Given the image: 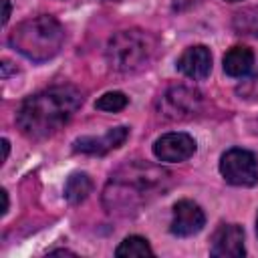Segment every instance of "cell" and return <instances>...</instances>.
Returning a JSON list of instances; mask_svg holds the SVG:
<instances>
[{
  "label": "cell",
  "mask_w": 258,
  "mask_h": 258,
  "mask_svg": "<svg viewBox=\"0 0 258 258\" xmlns=\"http://www.w3.org/2000/svg\"><path fill=\"white\" fill-rule=\"evenodd\" d=\"M210 254L216 258H242L244 248V230L238 224H220L212 236Z\"/></svg>",
  "instance_id": "obj_9"
},
{
  "label": "cell",
  "mask_w": 258,
  "mask_h": 258,
  "mask_svg": "<svg viewBox=\"0 0 258 258\" xmlns=\"http://www.w3.org/2000/svg\"><path fill=\"white\" fill-rule=\"evenodd\" d=\"M2 149H4V161L8 159V153H10V143L8 139H2Z\"/></svg>",
  "instance_id": "obj_20"
},
{
  "label": "cell",
  "mask_w": 258,
  "mask_h": 258,
  "mask_svg": "<svg viewBox=\"0 0 258 258\" xmlns=\"http://www.w3.org/2000/svg\"><path fill=\"white\" fill-rule=\"evenodd\" d=\"M177 71L194 81H204L212 73V52L206 44L187 46L177 58Z\"/></svg>",
  "instance_id": "obj_11"
},
{
  "label": "cell",
  "mask_w": 258,
  "mask_h": 258,
  "mask_svg": "<svg viewBox=\"0 0 258 258\" xmlns=\"http://www.w3.org/2000/svg\"><path fill=\"white\" fill-rule=\"evenodd\" d=\"M204 226H206V214L196 202H191V200L175 202L173 212H171V224H169V232L173 236L189 238V236L198 234Z\"/></svg>",
  "instance_id": "obj_8"
},
{
  "label": "cell",
  "mask_w": 258,
  "mask_h": 258,
  "mask_svg": "<svg viewBox=\"0 0 258 258\" xmlns=\"http://www.w3.org/2000/svg\"><path fill=\"white\" fill-rule=\"evenodd\" d=\"M236 93L246 99V101H258V73H254L248 81H244L242 85H238Z\"/></svg>",
  "instance_id": "obj_16"
},
{
  "label": "cell",
  "mask_w": 258,
  "mask_h": 258,
  "mask_svg": "<svg viewBox=\"0 0 258 258\" xmlns=\"http://www.w3.org/2000/svg\"><path fill=\"white\" fill-rule=\"evenodd\" d=\"M155 50H157V40L153 34L141 28H127L109 38L105 56L113 71L135 73L151 62Z\"/></svg>",
  "instance_id": "obj_4"
},
{
  "label": "cell",
  "mask_w": 258,
  "mask_h": 258,
  "mask_svg": "<svg viewBox=\"0 0 258 258\" xmlns=\"http://www.w3.org/2000/svg\"><path fill=\"white\" fill-rule=\"evenodd\" d=\"M129 137V127L119 125L109 129L107 133H103L101 137H79L73 141V151L75 153H87V155H105L117 147H121Z\"/></svg>",
  "instance_id": "obj_10"
},
{
  "label": "cell",
  "mask_w": 258,
  "mask_h": 258,
  "mask_svg": "<svg viewBox=\"0 0 258 258\" xmlns=\"http://www.w3.org/2000/svg\"><path fill=\"white\" fill-rule=\"evenodd\" d=\"M222 177L236 187H252L258 183V157L242 147H232L220 157Z\"/></svg>",
  "instance_id": "obj_5"
},
{
  "label": "cell",
  "mask_w": 258,
  "mask_h": 258,
  "mask_svg": "<svg viewBox=\"0 0 258 258\" xmlns=\"http://www.w3.org/2000/svg\"><path fill=\"white\" fill-rule=\"evenodd\" d=\"M254 67V52L244 44L232 46L224 54V73L232 79H244Z\"/></svg>",
  "instance_id": "obj_12"
},
{
  "label": "cell",
  "mask_w": 258,
  "mask_h": 258,
  "mask_svg": "<svg viewBox=\"0 0 258 258\" xmlns=\"http://www.w3.org/2000/svg\"><path fill=\"white\" fill-rule=\"evenodd\" d=\"M115 256L129 258V256H153L149 242L143 236H127L115 250Z\"/></svg>",
  "instance_id": "obj_14"
},
{
  "label": "cell",
  "mask_w": 258,
  "mask_h": 258,
  "mask_svg": "<svg viewBox=\"0 0 258 258\" xmlns=\"http://www.w3.org/2000/svg\"><path fill=\"white\" fill-rule=\"evenodd\" d=\"M196 2H198V0H173V2H171V8H173V12H185V10L191 8Z\"/></svg>",
  "instance_id": "obj_17"
},
{
  "label": "cell",
  "mask_w": 258,
  "mask_h": 258,
  "mask_svg": "<svg viewBox=\"0 0 258 258\" xmlns=\"http://www.w3.org/2000/svg\"><path fill=\"white\" fill-rule=\"evenodd\" d=\"M91 189H93V181L87 173H83V171L71 173L64 183V200L69 204H81L87 200Z\"/></svg>",
  "instance_id": "obj_13"
},
{
  "label": "cell",
  "mask_w": 258,
  "mask_h": 258,
  "mask_svg": "<svg viewBox=\"0 0 258 258\" xmlns=\"http://www.w3.org/2000/svg\"><path fill=\"white\" fill-rule=\"evenodd\" d=\"M2 202H4V206H2V214H6V212H8V191H6V189H2Z\"/></svg>",
  "instance_id": "obj_19"
},
{
  "label": "cell",
  "mask_w": 258,
  "mask_h": 258,
  "mask_svg": "<svg viewBox=\"0 0 258 258\" xmlns=\"http://www.w3.org/2000/svg\"><path fill=\"white\" fill-rule=\"evenodd\" d=\"M2 8H4V12H2V24H6L8 18H10V2L8 0H2Z\"/></svg>",
  "instance_id": "obj_18"
},
{
  "label": "cell",
  "mask_w": 258,
  "mask_h": 258,
  "mask_svg": "<svg viewBox=\"0 0 258 258\" xmlns=\"http://www.w3.org/2000/svg\"><path fill=\"white\" fill-rule=\"evenodd\" d=\"M83 105V95L73 85H58L26 97L16 113L20 133L32 141L46 139L62 129Z\"/></svg>",
  "instance_id": "obj_1"
},
{
  "label": "cell",
  "mask_w": 258,
  "mask_h": 258,
  "mask_svg": "<svg viewBox=\"0 0 258 258\" xmlns=\"http://www.w3.org/2000/svg\"><path fill=\"white\" fill-rule=\"evenodd\" d=\"M196 153V139L183 131H171L155 139L153 143V155L159 161L167 163H179L189 159Z\"/></svg>",
  "instance_id": "obj_7"
},
{
  "label": "cell",
  "mask_w": 258,
  "mask_h": 258,
  "mask_svg": "<svg viewBox=\"0 0 258 258\" xmlns=\"http://www.w3.org/2000/svg\"><path fill=\"white\" fill-rule=\"evenodd\" d=\"M256 236H258V216H256Z\"/></svg>",
  "instance_id": "obj_22"
},
{
  "label": "cell",
  "mask_w": 258,
  "mask_h": 258,
  "mask_svg": "<svg viewBox=\"0 0 258 258\" xmlns=\"http://www.w3.org/2000/svg\"><path fill=\"white\" fill-rule=\"evenodd\" d=\"M50 254H73V252H69V250H52Z\"/></svg>",
  "instance_id": "obj_21"
},
{
  "label": "cell",
  "mask_w": 258,
  "mask_h": 258,
  "mask_svg": "<svg viewBox=\"0 0 258 258\" xmlns=\"http://www.w3.org/2000/svg\"><path fill=\"white\" fill-rule=\"evenodd\" d=\"M129 103V97L121 91H109L105 95H101L97 101H95V109L99 111H107V113H117V111H123Z\"/></svg>",
  "instance_id": "obj_15"
},
{
  "label": "cell",
  "mask_w": 258,
  "mask_h": 258,
  "mask_svg": "<svg viewBox=\"0 0 258 258\" xmlns=\"http://www.w3.org/2000/svg\"><path fill=\"white\" fill-rule=\"evenodd\" d=\"M64 42L62 24L48 14L20 22L8 36V44L32 62H44L58 54Z\"/></svg>",
  "instance_id": "obj_3"
},
{
  "label": "cell",
  "mask_w": 258,
  "mask_h": 258,
  "mask_svg": "<svg viewBox=\"0 0 258 258\" xmlns=\"http://www.w3.org/2000/svg\"><path fill=\"white\" fill-rule=\"evenodd\" d=\"M169 173L161 167L147 163H127L119 167L103 194V204L109 212L129 214L159 196L167 187Z\"/></svg>",
  "instance_id": "obj_2"
},
{
  "label": "cell",
  "mask_w": 258,
  "mask_h": 258,
  "mask_svg": "<svg viewBox=\"0 0 258 258\" xmlns=\"http://www.w3.org/2000/svg\"><path fill=\"white\" fill-rule=\"evenodd\" d=\"M226 2H240V0H226Z\"/></svg>",
  "instance_id": "obj_23"
},
{
  "label": "cell",
  "mask_w": 258,
  "mask_h": 258,
  "mask_svg": "<svg viewBox=\"0 0 258 258\" xmlns=\"http://www.w3.org/2000/svg\"><path fill=\"white\" fill-rule=\"evenodd\" d=\"M202 107V95L191 87H169L157 99V111L163 119H187L196 115Z\"/></svg>",
  "instance_id": "obj_6"
}]
</instances>
